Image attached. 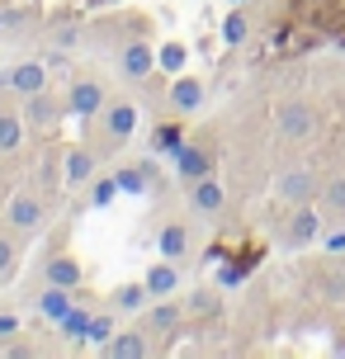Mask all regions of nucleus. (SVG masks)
Instances as JSON below:
<instances>
[{
    "mask_svg": "<svg viewBox=\"0 0 345 359\" xmlns=\"http://www.w3.org/2000/svg\"><path fill=\"white\" fill-rule=\"evenodd\" d=\"M62 104H67L72 118L90 123V118H100V109L109 104V90H104L100 76H67V95H62Z\"/></svg>",
    "mask_w": 345,
    "mask_h": 359,
    "instance_id": "obj_1",
    "label": "nucleus"
},
{
    "mask_svg": "<svg viewBox=\"0 0 345 359\" xmlns=\"http://www.w3.org/2000/svg\"><path fill=\"white\" fill-rule=\"evenodd\" d=\"M114 67H119V76H123V81L142 86L147 76L156 72V48H151L142 34H137V38H123V43L114 48Z\"/></svg>",
    "mask_w": 345,
    "mask_h": 359,
    "instance_id": "obj_2",
    "label": "nucleus"
},
{
    "mask_svg": "<svg viewBox=\"0 0 345 359\" xmlns=\"http://www.w3.org/2000/svg\"><path fill=\"white\" fill-rule=\"evenodd\" d=\"M137 133V104L133 100H109V104L100 109V142L109 147H123L128 137Z\"/></svg>",
    "mask_w": 345,
    "mask_h": 359,
    "instance_id": "obj_3",
    "label": "nucleus"
},
{
    "mask_svg": "<svg viewBox=\"0 0 345 359\" xmlns=\"http://www.w3.org/2000/svg\"><path fill=\"white\" fill-rule=\"evenodd\" d=\"M5 222H10L19 236H38L43 227H48V203H43L34 189H19V194L10 198V213H5Z\"/></svg>",
    "mask_w": 345,
    "mask_h": 359,
    "instance_id": "obj_4",
    "label": "nucleus"
},
{
    "mask_svg": "<svg viewBox=\"0 0 345 359\" xmlns=\"http://www.w3.org/2000/svg\"><path fill=\"white\" fill-rule=\"evenodd\" d=\"M322 232H327L322 213H317L312 203H298V208L289 213V222H284V246H289V251H303V246H312V241H322Z\"/></svg>",
    "mask_w": 345,
    "mask_h": 359,
    "instance_id": "obj_5",
    "label": "nucleus"
},
{
    "mask_svg": "<svg viewBox=\"0 0 345 359\" xmlns=\"http://www.w3.org/2000/svg\"><path fill=\"white\" fill-rule=\"evenodd\" d=\"M19 114H24V123L34 128V133H48V128H57L62 118H67V104L53 100L48 90H34V95L19 100Z\"/></svg>",
    "mask_w": 345,
    "mask_h": 359,
    "instance_id": "obj_6",
    "label": "nucleus"
},
{
    "mask_svg": "<svg viewBox=\"0 0 345 359\" xmlns=\"http://www.w3.org/2000/svg\"><path fill=\"white\" fill-rule=\"evenodd\" d=\"M274 123H279V133L289 142H308L312 133H317V114H312L308 100H284V104L274 109Z\"/></svg>",
    "mask_w": 345,
    "mask_h": 359,
    "instance_id": "obj_7",
    "label": "nucleus"
},
{
    "mask_svg": "<svg viewBox=\"0 0 345 359\" xmlns=\"http://www.w3.org/2000/svg\"><path fill=\"white\" fill-rule=\"evenodd\" d=\"M180 322H184V303H175V298H151V303L142 307L147 336H175Z\"/></svg>",
    "mask_w": 345,
    "mask_h": 359,
    "instance_id": "obj_8",
    "label": "nucleus"
},
{
    "mask_svg": "<svg viewBox=\"0 0 345 359\" xmlns=\"http://www.w3.org/2000/svg\"><path fill=\"white\" fill-rule=\"evenodd\" d=\"M43 284H57V288L81 293V284H86V265H81L72 251H53L48 260H43Z\"/></svg>",
    "mask_w": 345,
    "mask_h": 359,
    "instance_id": "obj_9",
    "label": "nucleus"
},
{
    "mask_svg": "<svg viewBox=\"0 0 345 359\" xmlns=\"http://www.w3.org/2000/svg\"><path fill=\"white\" fill-rule=\"evenodd\" d=\"M317 180H312V170H303V165H293V170H279V180H274V194L284 198L289 208H298V203H312L317 198Z\"/></svg>",
    "mask_w": 345,
    "mask_h": 359,
    "instance_id": "obj_10",
    "label": "nucleus"
},
{
    "mask_svg": "<svg viewBox=\"0 0 345 359\" xmlns=\"http://www.w3.org/2000/svg\"><path fill=\"white\" fill-rule=\"evenodd\" d=\"M156 251H161L165 260H175V265L189 260V251H194V232H189V222H184V217L161 222V232H156Z\"/></svg>",
    "mask_w": 345,
    "mask_h": 359,
    "instance_id": "obj_11",
    "label": "nucleus"
},
{
    "mask_svg": "<svg viewBox=\"0 0 345 359\" xmlns=\"http://www.w3.org/2000/svg\"><path fill=\"white\" fill-rule=\"evenodd\" d=\"M90 180H95V151L86 142H72L62 151V184L67 189H86Z\"/></svg>",
    "mask_w": 345,
    "mask_h": 359,
    "instance_id": "obj_12",
    "label": "nucleus"
},
{
    "mask_svg": "<svg viewBox=\"0 0 345 359\" xmlns=\"http://www.w3.org/2000/svg\"><path fill=\"white\" fill-rule=\"evenodd\" d=\"M175 175H180V184H194V180L213 175V147L208 142H184L180 151H175Z\"/></svg>",
    "mask_w": 345,
    "mask_h": 359,
    "instance_id": "obj_13",
    "label": "nucleus"
},
{
    "mask_svg": "<svg viewBox=\"0 0 345 359\" xmlns=\"http://www.w3.org/2000/svg\"><path fill=\"white\" fill-rule=\"evenodd\" d=\"M142 284H147V293L151 298H175L184 288V274H180V265L175 260H156V265H147V274H142Z\"/></svg>",
    "mask_w": 345,
    "mask_h": 359,
    "instance_id": "obj_14",
    "label": "nucleus"
},
{
    "mask_svg": "<svg viewBox=\"0 0 345 359\" xmlns=\"http://www.w3.org/2000/svg\"><path fill=\"white\" fill-rule=\"evenodd\" d=\"M222 203H227V189H222L218 175H203V180L189 184V208H194L199 217H218Z\"/></svg>",
    "mask_w": 345,
    "mask_h": 359,
    "instance_id": "obj_15",
    "label": "nucleus"
},
{
    "mask_svg": "<svg viewBox=\"0 0 345 359\" xmlns=\"http://www.w3.org/2000/svg\"><path fill=\"white\" fill-rule=\"evenodd\" d=\"M10 81H15V95L24 100V95H34V90H48L53 72H48L43 57H29V62H15V67H10Z\"/></svg>",
    "mask_w": 345,
    "mask_h": 359,
    "instance_id": "obj_16",
    "label": "nucleus"
},
{
    "mask_svg": "<svg viewBox=\"0 0 345 359\" xmlns=\"http://www.w3.org/2000/svg\"><path fill=\"white\" fill-rule=\"evenodd\" d=\"M170 109L175 114H199L203 109V81L199 76H189V72L170 76Z\"/></svg>",
    "mask_w": 345,
    "mask_h": 359,
    "instance_id": "obj_17",
    "label": "nucleus"
},
{
    "mask_svg": "<svg viewBox=\"0 0 345 359\" xmlns=\"http://www.w3.org/2000/svg\"><path fill=\"white\" fill-rule=\"evenodd\" d=\"M104 298H109V307L119 312V317H137V312H142V307L151 303V293H147L142 279H133V284H114L109 293H104Z\"/></svg>",
    "mask_w": 345,
    "mask_h": 359,
    "instance_id": "obj_18",
    "label": "nucleus"
},
{
    "mask_svg": "<svg viewBox=\"0 0 345 359\" xmlns=\"http://www.w3.org/2000/svg\"><path fill=\"white\" fill-rule=\"evenodd\" d=\"M72 303H76V293H72V288H57V284H43V288H38V298H34L38 317H43V322H53V326L72 312Z\"/></svg>",
    "mask_w": 345,
    "mask_h": 359,
    "instance_id": "obj_19",
    "label": "nucleus"
},
{
    "mask_svg": "<svg viewBox=\"0 0 345 359\" xmlns=\"http://www.w3.org/2000/svg\"><path fill=\"white\" fill-rule=\"evenodd\" d=\"M109 359H147L151 355V341H147V326H133V331H114V341L104 345Z\"/></svg>",
    "mask_w": 345,
    "mask_h": 359,
    "instance_id": "obj_20",
    "label": "nucleus"
},
{
    "mask_svg": "<svg viewBox=\"0 0 345 359\" xmlns=\"http://www.w3.org/2000/svg\"><path fill=\"white\" fill-rule=\"evenodd\" d=\"M90 303H81V293H76V303H72V312L57 322V331L67 336V341H76V345H86V331H90Z\"/></svg>",
    "mask_w": 345,
    "mask_h": 359,
    "instance_id": "obj_21",
    "label": "nucleus"
},
{
    "mask_svg": "<svg viewBox=\"0 0 345 359\" xmlns=\"http://www.w3.org/2000/svg\"><path fill=\"white\" fill-rule=\"evenodd\" d=\"M147 147H151V156H170L175 161V151L184 147V128L180 123H156L151 137H147Z\"/></svg>",
    "mask_w": 345,
    "mask_h": 359,
    "instance_id": "obj_22",
    "label": "nucleus"
},
{
    "mask_svg": "<svg viewBox=\"0 0 345 359\" xmlns=\"http://www.w3.org/2000/svg\"><path fill=\"white\" fill-rule=\"evenodd\" d=\"M24 133H29L24 114H15V109H5V104H0V151H5V156L24 147Z\"/></svg>",
    "mask_w": 345,
    "mask_h": 359,
    "instance_id": "obj_23",
    "label": "nucleus"
},
{
    "mask_svg": "<svg viewBox=\"0 0 345 359\" xmlns=\"http://www.w3.org/2000/svg\"><path fill=\"white\" fill-rule=\"evenodd\" d=\"M156 72H165V76L189 72V48H184L180 38H165L161 48H156Z\"/></svg>",
    "mask_w": 345,
    "mask_h": 359,
    "instance_id": "obj_24",
    "label": "nucleus"
},
{
    "mask_svg": "<svg viewBox=\"0 0 345 359\" xmlns=\"http://www.w3.org/2000/svg\"><path fill=\"white\" fill-rule=\"evenodd\" d=\"M246 34H251V15H246V5H232L227 19H222V43H227V48H241Z\"/></svg>",
    "mask_w": 345,
    "mask_h": 359,
    "instance_id": "obj_25",
    "label": "nucleus"
},
{
    "mask_svg": "<svg viewBox=\"0 0 345 359\" xmlns=\"http://www.w3.org/2000/svg\"><path fill=\"white\" fill-rule=\"evenodd\" d=\"M114 180H119V189H123V194H151V175L142 170V161L119 165V170H114Z\"/></svg>",
    "mask_w": 345,
    "mask_h": 359,
    "instance_id": "obj_26",
    "label": "nucleus"
},
{
    "mask_svg": "<svg viewBox=\"0 0 345 359\" xmlns=\"http://www.w3.org/2000/svg\"><path fill=\"white\" fill-rule=\"evenodd\" d=\"M184 312H194V317H218L222 312V288H194L189 303H184Z\"/></svg>",
    "mask_w": 345,
    "mask_h": 359,
    "instance_id": "obj_27",
    "label": "nucleus"
},
{
    "mask_svg": "<svg viewBox=\"0 0 345 359\" xmlns=\"http://www.w3.org/2000/svg\"><path fill=\"white\" fill-rule=\"evenodd\" d=\"M48 43H53V48H67V53H76V48L86 43V34H81V19H62V24H53Z\"/></svg>",
    "mask_w": 345,
    "mask_h": 359,
    "instance_id": "obj_28",
    "label": "nucleus"
},
{
    "mask_svg": "<svg viewBox=\"0 0 345 359\" xmlns=\"http://www.w3.org/2000/svg\"><path fill=\"white\" fill-rule=\"evenodd\" d=\"M114 317H119L114 307L95 312V317H90V331H86V345H100V350H104V345L114 341Z\"/></svg>",
    "mask_w": 345,
    "mask_h": 359,
    "instance_id": "obj_29",
    "label": "nucleus"
},
{
    "mask_svg": "<svg viewBox=\"0 0 345 359\" xmlns=\"http://www.w3.org/2000/svg\"><path fill=\"white\" fill-rule=\"evenodd\" d=\"M317 198H322V208H327L331 217H345V175L341 180H327V184L317 189Z\"/></svg>",
    "mask_w": 345,
    "mask_h": 359,
    "instance_id": "obj_30",
    "label": "nucleus"
},
{
    "mask_svg": "<svg viewBox=\"0 0 345 359\" xmlns=\"http://www.w3.org/2000/svg\"><path fill=\"white\" fill-rule=\"evenodd\" d=\"M119 194H123V189H119V180H114V175H95L90 180V208H109Z\"/></svg>",
    "mask_w": 345,
    "mask_h": 359,
    "instance_id": "obj_31",
    "label": "nucleus"
},
{
    "mask_svg": "<svg viewBox=\"0 0 345 359\" xmlns=\"http://www.w3.org/2000/svg\"><path fill=\"white\" fill-rule=\"evenodd\" d=\"M38 10H29V5H5V38H19L29 24H34Z\"/></svg>",
    "mask_w": 345,
    "mask_h": 359,
    "instance_id": "obj_32",
    "label": "nucleus"
},
{
    "mask_svg": "<svg viewBox=\"0 0 345 359\" xmlns=\"http://www.w3.org/2000/svg\"><path fill=\"white\" fill-rule=\"evenodd\" d=\"M15 269H19V246L10 241V236H0V284H5Z\"/></svg>",
    "mask_w": 345,
    "mask_h": 359,
    "instance_id": "obj_33",
    "label": "nucleus"
},
{
    "mask_svg": "<svg viewBox=\"0 0 345 359\" xmlns=\"http://www.w3.org/2000/svg\"><path fill=\"white\" fill-rule=\"evenodd\" d=\"M246 284V265H222L218 269V288H241Z\"/></svg>",
    "mask_w": 345,
    "mask_h": 359,
    "instance_id": "obj_34",
    "label": "nucleus"
},
{
    "mask_svg": "<svg viewBox=\"0 0 345 359\" xmlns=\"http://www.w3.org/2000/svg\"><path fill=\"white\" fill-rule=\"evenodd\" d=\"M322 251L327 255H345V227H327V232H322Z\"/></svg>",
    "mask_w": 345,
    "mask_h": 359,
    "instance_id": "obj_35",
    "label": "nucleus"
},
{
    "mask_svg": "<svg viewBox=\"0 0 345 359\" xmlns=\"http://www.w3.org/2000/svg\"><path fill=\"white\" fill-rule=\"evenodd\" d=\"M10 336H19V317L15 312H0V341H10Z\"/></svg>",
    "mask_w": 345,
    "mask_h": 359,
    "instance_id": "obj_36",
    "label": "nucleus"
},
{
    "mask_svg": "<svg viewBox=\"0 0 345 359\" xmlns=\"http://www.w3.org/2000/svg\"><path fill=\"white\" fill-rule=\"evenodd\" d=\"M327 293H331V298H345V274H331V279H327Z\"/></svg>",
    "mask_w": 345,
    "mask_h": 359,
    "instance_id": "obj_37",
    "label": "nucleus"
},
{
    "mask_svg": "<svg viewBox=\"0 0 345 359\" xmlns=\"http://www.w3.org/2000/svg\"><path fill=\"white\" fill-rule=\"evenodd\" d=\"M0 355H10V359H29V355H34V350H29V345H5Z\"/></svg>",
    "mask_w": 345,
    "mask_h": 359,
    "instance_id": "obj_38",
    "label": "nucleus"
},
{
    "mask_svg": "<svg viewBox=\"0 0 345 359\" xmlns=\"http://www.w3.org/2000/svg\"><path fill=\"white\" fill-rule=\"evenodd\" d=\"M114 5H123V0H86V10H114Z\"/></svg>",
    "mask_w": 345,
    "mask_h": 359,
    "instance_id": "obj_39",
    "label": "nucleus"
},
{
    "mask_svg": "<svg viewBox=\"0 0 345 359\" xmlns=\"http://www.w3.org/2000/svg\"><path fill=\"white\" fill-rule=\"evenodd\" d=\"M331 355H341V359H345V336H341V341H331Z\"/></svg>",
    "mask_w": 345,
    "mask_h": 359,
    "instance_id": "obj_40",
    "label": "nucleus"
},
{
    "mask_svg": "<svg viewBox=\"0 0 345 359\" xmlns=\"http://www.w3.org/2000/svg\"><path fill=\"white\" fill-rule=\"evenodd\" d=\"M0 38H5V5H0Z\"/></svg>",
    "mask_w": 345,
    "mask_h": 359,
    "instance_id": "obj_41",
    "label": "nucleus"
},
{
    "mask_svg": "<svg viewBox=\"0 0 345 359\" xmlns=\"http://www.w3.org/2000/svg\"><path fill=\"white\" fill-rule=\"evenodd\" d=\"M232 5H251V0H232Z\"/></svg>",
    "mask_w": 345,
    "mask_h": 359,
    "instance_id": "obj_42",
    "label": "nucleus"
}]
</instances>
